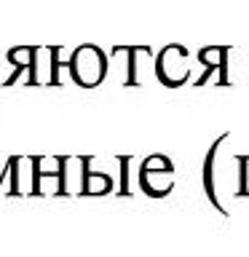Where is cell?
<instances>
[{"label":"cell","mask_w":249,"mask_h":257,"mask_svg":"<svg viewBox=\"0 0 249 257\" xmlns=\"http://www.w3.org/2000/svg\"><path fill=\"white\" fill-rule=\"evenodd\" d=\"M115 188L112 177L107 172H91V161L86 166V180H83V196H104Z\"/></svg>","instance_id":"7"},{"label":"cell","mask_w":249,"mask_h":257,"mask_svg":"<svg viewBox=\"0 0 249 257\" xmlns=\"http://www.w3.org/2000/svg\"><path fill=\"white\" fill-rule=\"evenodd\" d=\"M230 134H222L220 140L212 142V148H209L206 158H204V172H201V185H204V193L206 198L212 201V206L217 209L220 214H228V206H225L222 201V164H220V153H222V145L228 140Z\"/></svg>","instance_id":"5"},{"label":"cell","mask_w":249,"mask_h":257,"mask_svg":"<svg viewBox=\"0 0 249 257\" xmlns=\"http://www.w3.org/2000/svg\"><path fill=\"white\" fill-rule=\"evenodd\" d=\"M233 54L230 46H204L198 51V62L204 64V75L193 80V86H230L228 75V56Z\"/></svg>","instance_id":"6"},{"label":"cell","mask_w":249,"mask_h":257,"mask_svg":"<svg viewBox=\"0 0 249 257\" xmlns=\"http://www.w3.org/2000/svg\"><path fill=\"white\" fill-rule=\"evenodd\" d=\"M118 166H120V185H118V196H132L129 188V166H132V156H118Z\"/></svg>","instance_id":"9"},{"label":"cell","mask_w":249,"mask_h":257,"mask_svg":"<svg viewBox=\"0 0 249 257\" xmlns=\"http://www.w3.org/2000/svg\"><path fill=\"white\" fill-rule=\"evenodd\" d=\"M177 182V169L172 164V158L161 156H148L140 164V188L148 193L150 198H164L174 190Z\"/></svg>","instance_id":"3"},{"label":"cell","mask_w":249,"mask_h":257,"mask_svg":"<svg viewBox=\"0 0 249 257\" xmlns=\"http://www.w3.org/2000/svg\"><path fill=\"white\" fill-rule=\"evenodd\" d=\"M193 64H190V51L180 43H169L158 51L156 56V75L158 83L166 88L185 86L190 80Z\"/></svg>","instance_id":"2"},{"label":"cell","mask_w":249,"mask_h":257,"mask_svg":"<svg viewBox=\"0 0 249 257\" xmlns=\"http://www.w3.org/2000/svg\"><path fill=\"white\" fill-rule=\"evenodd\" d=\"M67 72H70V78L75 80L78 86L94 88V86H99L102 80L110 75V56L104 54L99 46H91V43L78 46L75 51L70 54Z\"/></svg>","instance_id":"1"},{"label":"cell","mask_w":249,"mask_h":257,"mask_svg":"<svg viewBox=\"0 0 249 257\" xmlns=\"http://www.w3.org/2000/svg\"><path fill=\"white\" fill-rule=\"evenodd\" d=\"M236 196L249 198V156H236Z\"/></svg>","instance_id":"8"},{"label":"cell","mask_w":249,"mask_h":257,"mask_svg":"<svg viewBox=\"0 0 249 257\" xmlns=\"http://www.w3.org/2000/svg\"><path fill=\"white\" fill-rule=\"evenodd\" d=\"M64 169H67V158H32V193L67 196Z\"/></svg>","instance_id":"4"}]
</instances>
